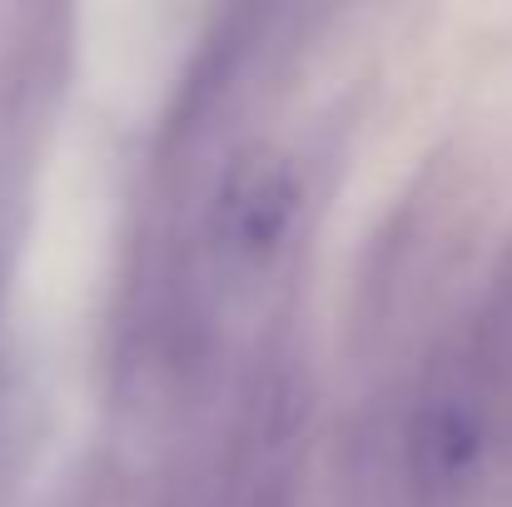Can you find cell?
I'll use <instances>...</instances> for the list:
<instances>
[{"label": "cell", "mask_w": 512, "mask_h": 507, "mask_svg": "<svg viewBox=\"0 0 512 507\" xmlns=\"http://www.w3.org/2000/svg\"><path fill=\"white\" fill-rule=\"evenodd\" d=\"M493 378L468 358L448 368L418 403L408 428V468L413 488L428 503H448L463 493V483L478 473L488 443H493Z\"/></svg>", "instance_id": "obj_1"}, {"label": "cell", "mask_w": 512, "mask_h": 507, "mask_svg": "<svg viewBox=\"0 0 512 507\" xmlns=\"http://www.w3.org/2000/svg\"><path fill=\"white\" fill-rule=\"evenodd\" d=\"M299 214V174L274 150H244L214 199V244L234 264H264Z\"/></svg>", "instance_id": "obj_2"}]
</instances>
